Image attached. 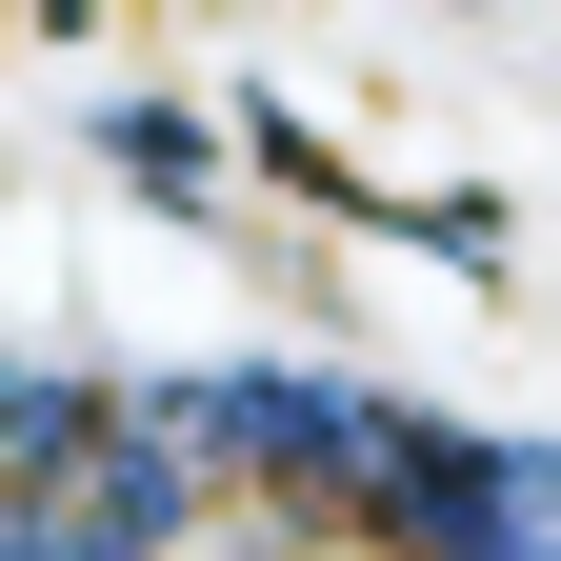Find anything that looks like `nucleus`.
Listing matches in <instances>:
<instances>
[]
</instances>
